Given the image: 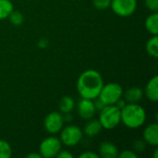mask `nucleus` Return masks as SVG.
Wrapping results in <instances>:
<instances>
[{"mask_svg":"<svg viewBox=\"0 0 158 158\" xmlns=\"http://www.w3.org/2000/svg\"><path fill=\"white\" fill-rule=\"evenodd\" d=\"M80 158H99V155L94 153V152H92V151H86V152H83L82 154L80 155Z\"/></svg>","mask_w":158,"mask_h":158,"instance_id":"24","label":"nucleus"},{"mask_svg":"<svg viewBox=\"0 0 158 158\" xmlns=\"http://www.w3.org/2000/svg\"><path fill=\"white\" fill-rule=\"evenodd\" d=\"M64 116L61 112L53 111L46 115L44 120V127L50 134H56L60 132L64 126Z\"/></svg>","mask_w":158,"mask_h":158,"instance_id":"8","label":"nucleus"},{"mask_svg":"<svg viewBox=\"0 0 158 158\" xmlns=\"http://www.w3.org/2000/svg\"><path fill=\"white\" fill-rule=\"evenodd\" d=\"M83 131L76 125H69L60 131V142L69 147L76 146L82 140Z\"/></svg>","mask_w":158,"mask_h":158,"instance_id":"5","label":"nucleus"},{"mask_svg":"<svg viewBox=\"0 0 158 158\" xmlns=\"http://www.w3.org/2000/svg\"><path fill=\"white\" fill-rule=\"evenodd\" d=\"M123 96L122 87L116 82H108L104 84L98 98L106 105H115Z\"/></svg>","mask_w":158,"mask_h":158,"instance_id":"4","label":"nucleus"},{"mask_svg":"<svg viewBox=\"0 0 158 158\" xmlns=\"http://www.w3.org/2000/svg\"><path fill=\"white\" fill-rule=\"evenodd\" d=\"M110 7L119 17H130L137 8V0H111Z\"/></svg>","mask_w":158,"mask_h":158,"instance_id":"7","label":"nucleus"},{"mask_svg":"<svg viewBox=\"0 0 158 158\" xmlns=\"http://www.w3.org/2000/svg\"><path fill=\"white\" fill-rule=\"evenodd\" d=\"M118 157L119 158H137L138 156L136 155V153H134L133 151H129V150H125L122 151L121 153H118Z\"/></svg>","mask_w":158,"mask_h":158,"instance_id":"23","label":"nucleus"},{"mask_svg":"<svg viewBox=\"0 0 158 158\" xmlns=\"http://www.w3.org/2000/svg\"><path fill=\"white\" fill-rule=\"evenodd\" d=\"M145 96L147 99H149L151 102H157L158 101V76H154L149 80V81L146 84L145 91H144Z\"/></svg>","mask_w":158,"mask_h":158,"instance_id":"12","label":"nucleus"},{"mask_svg":"<svg viewBox=\"0 0 158 158\" xmlns=\"http://www.w3.org/2000/svg\"><path fill=\"white\" fill-rule=\"evenodd\" d=\"M99 121L106 130L115 129L120 122V109L116 105L106 106L99 114Z\"/></svg>","mask_w":158,"mask_h":158,"instance_id":"3","label":"nucleus"},{"mask_svg":"<svg viewBox=\"0 0 158 158\" xmlns=\"http://www.w3.org/2000/svg\"><path fill=\"white\" fill-rule=\"evenodd\" d=\"M133 147H134V149L136 151L142 152L145 148V142H143V141H137V142L134 143Z\"/></svg>","mask_w":158,"mask_h":158,"instance_id":"25","label":"nucleus"},{"mask_svg":"<svg viewBox=\"0 0 158 158\" xmlns=\"http://www.w3.org/2000/svg\"><path fill=\"white\" fill-rule=\"evenodd\" d=\"M127 103H138L143 96V91L140 87H131L123 93Z\"/></svg>","mask_w":158,"mask_h":158,"instance_id":"14","label":"nucleus"},{"mask_svg":"<svg viewBox=\"0 0 158 158\" xmlns=\"http://www.w3.org/2000/svg\"><path fill=\"white\" fill-rule=\"evenodd\" d=\"M103 85L102 75L95 69H87L79 76L76 87L81 98L94 100L98 97Z\"/></svg>","mask_w":158,"mask_h":158,"instance_id":"1","label":"nucleus"},{"mask_svg":"<svg viewBox=\"0 0 158 158\" xmlns=\"http://www.w3.org/2000/svg\"><path fill=\"white\" fill-rule=\"evenodd\" d=\"M145 28L151 35H158V14L151 13L145 19Z\"/></svg>","mask_w":158,"mask_h":158,"instance_id":"15","label":"nucleus"},{"mask_svg":"<svg viewBox=\"0 0 158 158\" xmlns=\"http://www.w3.org/2000/svg\"><path fill=\"white\" fill-rule=\"evenodd\" d=\"M11 156L12 148L10 144L5 140H0V158H9Z\"/></svg>","mask_w":158,"mask_h":158,"instance_id":"20","label":"nucleus"},{"mask_svg":"<svg viewBox=\"0 0 158 158\" xmlns=\"http://www.w3.org/2000/svg\"><path fill=\"white\" fill-rule=\"evenodd\" d=\"M94 106H95V109L96 110H98V111H101L105 106H106V105L97 97V98H95V101H94Z\"/></svg>","mask_w":158,"mask_h":158,"instance_id":"27","label":"nucleus"},{"mask_svg":"<svg viewBox=\"0 0 158 158\" xmlns=\"http://www.w3.org/2000/svg\"><path fill=\"white\" fill-rule=\"evenodd\" d=\"M98 155L103 158H117L118 156V149L113 143L106 141L101 143Z\"/></svg>","mask_w":158,"mask_h":158,"instance_id":"11","label":"nucleus"},{"mask_svg":"<svg viewBox=\"0 0 158 158\" xmlns=\"http://www.w3.org/2000/svg\"><path fill=\"white\" fill-rule=\"evenodd\" d=\"M9 21L14 25V26H20L23 21H24V16L21 12L18 11V10H13L10 15L8 16Z\"/></svg>","mask_w":158,"mask_h":158,"instance_id":"19","label":"nucleus"},{"mask_svg":"<svg viewBox=\"0 0 158 158\" xmlns=\"http://www.w3.org/2000/svg\"><path fill=\"white\" fill-rule=\"evenodd\" d=\"M13 10L14 6L10 0H0V20L7 19Z\"/></svg>","mask_w":158,"mask_h":158,"instance_id":"18","label":"nucleus"},{"mask_svg":"<svg viewBox=\"0 0 158 158\" xmlns=\"http://www.w3.org/2000/svg\"><path fill=\"white\" fill-rule=\"evenodd\" d=\"M26 157L27 158H41V155L38 153V154H36V153H31V154H29V155H27L26 156Z\"/></svg>","mask_w":158,"mask_h":158,"instance_id":"29","label":"nucleus"},{"mask_svg":"<svg viewBox=\"0 0 158 158\" xmlns=\"http://www.w3.org/2000/svg\"><path fill=\"white\" fill-rule=\"evenodd\" d=\"M103 130V127L99 121V119H94L91 118L86 122L83 128V132L88 137H94L98 135Z\"/></svg>","mask_w":158,"mask_h":158,"instance_id":"13","label":"nucleus"},{"mask_svg":"<svg viewBox=\"0 0 158 158\" xmlns=\"http://www.w3.org/2000/svg\"><path fill=\"white\" fill-rule=\"evenodd\" d=\"M143 140L145 143L150 144L151 146L156 147L158 145V125L156 123H153L148 125L143 133Z\"/></svg>","mask_w":158,"mask_h":158,"instance_id":"10","label":"nucleus"},{"mask_svg":"<svg viewBox=\"0 0 158 158\" xmlns=\"http://www.w3.org/2000/svg\"><path fill=\"white\" fill-rule=\"evenodd\" d=\"M59 112L62 114L70 113L75 107V101L70 96H64L59 101Z\"/></svg>","mask_w":158,"mask_h":158,"instance_id":"16","label":"nucleus"},{"mask_svg":"<svg viewBox=\"0 0 158 158\" xmlns=\"http://www.w3.org/2000/svg\"><path fill=\"white\" fill-rule=\"evenodd\" d=\"M93 3L95 8L99 10H104L110 6L111 0H94Z\"/></svg>","mask_w":158,"mask_h":158,"instance_id":"21","label":"nucleus"},{"mask_svg":"<svg viewBox=\"0 0 158 158\" xmlns=\"http://www.w3.org/2000/svg\"><path fill=\"white\" fill-rule=\"evenodd\" d=\"M62 143L55 136H50L42 141L39 146V154L42 157H56L61 150Z\"/></svg>","mask_w":158,"mask_h":158,"instance_id":"6","label":"nucleus"},{"mask_svg":"<svg viewBox=\"0 0 158 158\" xmlns=\"http://www.w3.org/2000/svg\"><path fill=\"white\" fill-rule=\"evenodd\" d=\"M56 157L58 158H73V155L71 153H69V151H63L60 150L59 153L57 154Z\"/></svg>","mask_w":158,"mask_h":158,"instance_id":"26","label":"nucleus"},{"mask_svg":"<svg viewBox=\"0 0 158 158\" xmlns=\"http://www.w3.org/2000/svg\"><path fill=\"white\" fill-rule=\"evenodd\" d=\"M95 106L94 100L81 98L78 103V113L79 116L85 120H89L94 118L95 114Z\"/></svg>","mask_w":158,"mask_h":158,"instance_id":"9","label":"nucleus"},{"mask_svg":"<svg viewBox=\"0 0 158 158\" xmlns=\"http://www.w3.org/2000/svg\"><path fill=\"white\" fill-rule=\"evenodd\" d=\"M121 122L129 129H138L146 120V112L143 106L137 103H127L120 109Z\"/></svg>","mask_w":158,"mask_h":158,"instance_id":"2","label":"nucleus"},{"mask_svg":"<svg viewBox=\"0 0 158 158\" xmlns=\"http://www.w3.org/2000/svg\"><path fill=\"white\" fill-rule=\"evenodd\" d=\"M126 104H127V102L125 101V99L123 100L122 98H120V99H119V100H118L115 105H116L119 109H121V108H123V107L125 106V105H126Z\"/></svg>","mask_w":158,"mask_h":158,"instance_id":"28","label":"nucleus"},{"mask_svg":"<svg viewBox=\"0 0 158 158\" xmlns=\"http://www.w3.org/2000/svg\"><path fill=\"white\" fill-rule=\"evenodd\" d=\"M145 6L151 12H157L158 0H145Z\"/></svg>","mask_w":158,"mask_h":158,"instance_id":"22","label":"nucleus"},{"mask_svg":"<svg viewBox=\"0 0 158 158\" xmlns=\"http://www.w3.org/2000/svg\"><path fill=\"white\" fill-rule=\"evenodd\" d=\"M146 52L154 58L158 57V36L152 35V37L146 43Z\"/></svg>","mask_w":158,"mask_h":158,"instance_id":"17","label":"nucleus"}]
</instances>
